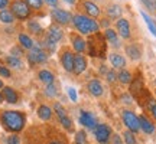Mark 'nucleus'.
Returning a JSON list of instances; mask_svg holds the SVG:
<instances>
[{
  "mask_svg": "<svg viewBox=\"0 0 156 144\" xmlns=\"http://www.w3.org/2000/svg\"><path fill=\"white\" fill-rule=\"evenodd\" d=\"M2 122L9 131L17 133L25 127V115L19 111H5L2 114Z\"/></svg>",
  "mask_w": 156,
  "mask_h": 144,
  "instance_id": "1",
  "label": "nucleus"
},
{
  "mask_svg": "<svg viewBox=\"0 0 156 144\" xmlns=\"http://www.w3.org/2000/svg\"><path fill=\"white\" fill-rule=\"evenodd\" d=\"M73 22L78 32H81L84 35L95 33L100 29V25L95 22L94 19H90L88 16H84V15H75L73 17Z\"/></svg>",
  "mask_w": 156,
  "mask_h": 144,
  "instance_id": "2",
  "label": "nucleus"
},
{
  "mask_svg": "<svg viewBox=\"0 0 156 144\" xmlns=\"http://www.w3.org/2000/svg\"><path fill=\"white\" fill-rule=\"evenodd\" d=\"M106 38L103 35L97 33L91 35L88 38V53L94 58H104V53H106Z\"/></svg>",
  "mask_w": 156,
  "mask_h": 144,
  "instance_id": "3",
  "label": "nucleus"
},
{
  "mask_svg": "<svg viewBox=\"0 0 156 144\" xmlns=\"http://www.w3.org/2000/svg\"><path fill=\"white\" fill-rule=\"evenodd\" d=\"M10 12L13 16L20 20H25L30 16V7L25 3V0H15L10 6Z\"/></svg>",
  "mask_w": 156,
  "mask_h": 144,
  "instance_id": "4",
  "label": "nucleus"
},
{
  "mask_svg": "<svg viewBox=\"0 0 156 144\" xmlns=\"http://www.w3.org/2000/svg\"><path fill=\"white\" fill-rule=\"evenodd\" d=\"M28 59L30 63H42V62L48 61V53L42 49V46L39 45H34V48L29 52Z\"/></svg>",
  "mask_w": 156,
  "mask_h": 144,
  "instance_id": "5",
  "label": "nucleus"
},
{
  "mask_svg": "<svg viewBox=\"0 0 156 144\" xmlns=\"http://www.w3.org/2000/svg\"><path fill=\"white\" fill-rule=\"evenodd\" d=\"M123 121H124V124L129 127V130L130 131H133V133H137L140 130V124H139V118L136 117V114L134 112H132V111H123Z\"/></svg>",
  "mask_w": 156,
  "mask_h": 144,
  "instance_id": "6",
  "label": "nucleus"
},
{
  "mask_svg": "<svg viewBox=\"0 0 156 144\" xmlns=\"http://www.w3.org/2000/svg\"><path fill=\"white\" fill-rule=\"evenodd\" d=\"M51 15L54 17V20L56 23H59V25H68V23L71 22V13L67 10H62V9H54V10L51 12Z\"/></svg>",
  "mask_w": 156,
  "mask_h": 144,
  "instance_id": "7",
  "label": "nucleus"
},
{
  "mask_svg": "<svg viewBox=\"0 0 156 144\" xmlns=\"http://www.w3.org/2000/svg\"><path fill=\"white\" fill-rule=\"evenodd\" d=\"M110 135H112V130L106 124H101V125L95 128V139H97V141L106 144L108 141V139H110Z\"/></svg>",
  "mask_w": 156,
  "mask_h": 144,
  "instance_id": "8",
  "label": "nucleus"
},
{
  "mask_svg": "<svg viewBox=\"0 0 156 144\" xmlns=\"http://www.w3.org/2000/svg\"><path fill=\"white\" fill-rule=\"evenodd\" d=\"M117 30H119V35L123 39L130 38V25H129L127 19H119L117 20Z\"/></svg>",
  "mask_w": 156,
  "mask_h": 144,
  "instance_id": "9",
  "label": "nucleus"
},
{
  "mask_svg": "<svg viewBox=\"0 0 156 144\" xmlns=\"http://www.w3.org/2000/svg\"><path fill=\"white\" fill-rule=\"evenodd\" d=\"M61 63H62V67L65 68V71H68V72L74 71V55L69 50H65L61 55Z\"/></svg>",
  "mask_w": 156,
  "mask_h": 144,
  "instance_id": "10",
  "label": "nucleus"
},
{
  "mask_svg": "<svg viewBox=\"0 0 156 144\" xmlns=\"http://www.w3.org/2000/svg\"><path fill=\"white\" fill-rule=\"evenodd\" d=\"M80 122L83 124L84 127H88V128H93L97 125L95 122V118L91 112H85V111H81V115H80Z\"/></svg>",
  "mask_w": 156,
  "mask_h": 144,
  "instance_id": "11",
  "label": "nucleus"
},
{
  "mask_svg": "<svg viewBox=\"0 0 156 144\" xmlns=\"http://www.w3.org/2000/svg\"><path fill=\"white\" fill-rule=\"evenodd\" d=\"M62 33H64V32H62L58 26L52 25V26L48 29V38L46 39H48L49 42H52V43H56L58 40H61L62 39Z\"/></svg>",
  "mask_w": 156,
  "mask_h": 144,
  "instance_id": "12",
  "label": "nucleus"
},
{
  "mask_svg": "<svg viewBox=\"0 0 156 144\" xmlns=\"http://www.w3.org/2000/svg\"><path fill=\"white\" fill-rule=\"evenodd\" d=\"M87 68V61L83 55L74 56V72L75 74H83Z\"/></svg>",
  "mask_w": 156,
  "mask_h": 144,
  "instance_id": "13",
  "label": "nucleus"
},
{
  "mask_svg": "<svg viewBox=\"0 0 156 144\" xmlns=\"http://www.w3.org/2000/svg\"><path fill=\"white\" fill-rule=\"evenodd\" d=\"M126 53H127V56H130L132 59H140V56H142V49H140L139 45L130 43L126 46Z\"/></svg>",
  "mask_w": 156,
  "mask_h": 144,
  "instance_id": "14",
  "label": "nucleus"
},
{
  "mask_svg": "<svg viewBox=\"0 0 156 144\" xmlns=\"http://www.w3.org/2000/svg\"><path fill=\"white\" fill-rule=\"evenodd\" d=\"M2 94H3L5 100L7 101L9 104H16V102H17L16 91H15L13 88H10V87H5V88H3V91H2Z\"/></svg>",
  "mask_w": 156,
  "mask_h": 144,
  "instance_id": "15",
  "label": "nucleus"
},
{
  "mask_svg": "<svg viewBox=\"0 0 156 144\" xmlns=\"http://www.w3.org/2000/svg\"><path fill=\"white\" fill-rule=\"evenodd\" d=\"M88 91L94 97H100V95H103V85L100 84V81L93 79V81L88 82Z\"/></svg>",
  "mask_w": 156,
  "mask_h": 144,
  "instance_id": "16",
  "label": "nucleus"
},
{
  "mask_svg": "<svg viewBox=\"0 0 156 144\" xmlns=\"http://www.w3.org/2000/svg\"><path fill=\"white\" fill-rule=\"evenodd\" d=\"M84 9H85V12L88 13L90 16H93V17L100 16V9H98V6L94 5L93 2L84 0Z\"/></svg>",
  "mask_w": 156,
  "mask_h": 144,
  "instance_id": "17",
  "label": "nucleus"
},
{
  "mask_svg": "<svg viewBox=\"0 0 156 144\" xmlns=\"http://www.w3.org/2000/svg\"><path fill=\"white\" fill-rule=\"evenodd\" d=\"M139 124H140V128H142L146 134H152L155 131V125H153L146 117H143V115L139 117Z\"/></svg>",
  "mask_w": 156,
  "mask_h": 144,
  "instance_id": "18",
  "label": "nucleus"
},
{
  "mask_svg": "<svg viewBox=\"0 0 156 144\" xmlns=\"http://www.w3.org/2000/svg\"><path fill=\"white\" fill-rule=\"evenodd\" d=\"M108 59H110V62H112V65L114 68H123L126 65L124 58L122 55H119V53H112V55L108 56Z\"/></svg>",
  "mask_w": 156,
  "mask_h": 144,
  "instance_id": "19",
  "label": "nucleus"
},
{
  "mask_svg": "<svg viewBox=\"0 0 156 144\" xmlns=\"http://www.w3.org/2000/svg\"><path fill=\"white\" fill-rule=\"evenodd\" d=\"M85 40H84L83 38H80V36H73V48L75 50H77L78 53H81V52H84L85 50Z\"/></svg>",
  "mask_w": 156,
  "mask_h": 144,
  "instance_id": "20",
  "label": "nucleus"
},
{
  "mask_svg": "<svg viewBox=\"0 0 156 144\" xmlns=\"http://www.w3.org/2000/svg\"><path fill=\"white\" fill-rule=\"evenodd\" d=\"M19 43L22 45V48H25V49H32V48H34V40L26 33L19 35Z\"/></svg>",
  "mask_w": 156,
  "mask_h": 144,
  "instance_id": "21",
  "label": "nucleus"
},
{
  "mask_svg": "<svg viewBox=\"0 0 156 144\" xmlns=\"http://www.w3.org/2000/svg\"><path fill=\"white\" fill-rule=\"evenodd\" d=\"M0 20L3 23H6V25H10V23L15 22V16L12 15L10 10H6V9H3V10L0 12Z\"/></svg>",
  "mask_w": 156,
  "mask_h": 144,
  "instance_id": "22",
  "label": "nucleus"
},
{
  "mask_svg": "<svg viewBox=\"0 0 156 144\" xmlns=\"http://www.w3.org/2000/svg\"><path fill=\"white\" fill-rule=\"evenodd\" d=\"M130 91H132L136 97H139V95L145 91V89H143V81H142V79H134V84H132Z\"/></svg>",
  "mask_w": 156,
  "mask_h": 144,
  "instance_id": "23",
  "label": "nucleus"
},
{
  "mask_svg": "<svg viewBox=\"0 0 156 144\" xmlns=\"http://www.w3.org/2000/svg\"><path fill=\"white\" fill-rule=\"evenodd\" d=\"M38 115L41 120H49L51 115H52V110L46 105H41L38 108Z\"/></svg>",
  "mask_w": 156,
  "mask_h": 144,
  "instance_id": "24",
  "label": "nucleus"
},
{
  "mask_svg": "<svg viewBox=\"0 0 156 144\" xmlns=\"http://www.w3.org/2000/svg\"><path fill=\"white\" fill-rule=\"evenodd\" d=\"M39 79H41V81H42V82H45V84H48V85H49V84H54V79H55V78H54V74H52V72H49V71H41L39 72Z\"/></svg>",
  "mask_w": 156,
  "mask_h": 144,
  "instance_id": "25",
  "label": "nucleus"
},
{
  "mask_svg": "<svg viewBox=\"0 0 156 144\" xmlns=\"http://www.w3.org/2000/svg\"><path fill=\"white\" fill-rule=\"evenodd\" d=\"M104 38L108 39V40H110V42L113 43V46H114V48H117V46L120 45V43H119V40H117L116 32H114L113 29H107V30H106V35H104Z\"/></svg>",
  "mask_w": 156,
  "mask_h": 144,
  "instance_id": "26",
  "label": "nucleus"
},
{
  "mask_svg": "<svg viewBox=\"0 0 156 144\" xmlns=\"http://www.w3.org/2000/svg\"><path fill=\"white\" fill-rule=\"evenodd\" d=\"M117 78H119V81H120L122 84H130L132 82V79H133V78H132V74H130L129 71H126V69L120 71V74H119V77Z\"/></svg>",
  "mask_w": 156,
  "mask_h": 144,
  "instance_id": "27",
  "label": "nucleus"
},
{
  "mask_svg": "<svg viewBox=\"0 0 156 144\" xmlns=\"http://www.w3.org/2000/svg\"><path fill=\"white\" fill-rule=\"evenodd\" d=\"M6 62H7V65L12 68H16V69H19V68H22V62H20V59L19 58H16V56H7L6 58Z\"/></svg>",
  "mask_w": 156,
  "mask_h": 144,
  "instance_id": "28",
  "label": "nucleus"
},
{
  "mask_svg": "<svg viewBox=\"0 0 156 144\" xmlns=\"http://www.w3.org/2000/svg\"><path fill=\"white\" fill-rule=\"evenodd\" d=\"M140 15H142V17L145 19V22H146V25H147V28H149V30H151L152 33H153V35L156 36V23L153 22V20H152V19H151L149 16H147V15H146L145 12H142Z\"/></svg>",
  "mask_w": 156,
  "mask_h": 144,
  "instance_id": "29",
  "label": "nucleus"
},
{
  "mask_svg": "<svg viewBox=\"0 0 156 144\" xmlns=\"http://www.w3.org/2000/svg\"><path fill=\"white\" fill-rule=\"evenodd\" d=\"M107 13H108V16L112 17V19H116V17H119L120 15H122V7H120L119 5H113V6L108 7Z\"/></svg>",
  "mask_w": 156,
  "mask_h": 144,
  "instance_id": "30",
  "label": "nucleus"
},
{
  "mask_svg": "<svg viewBox=\"0 0 156 144\" xmlns=\"http://www.w3.org/2000/svg\"><path fill=\"white\" fill-rule=\"evenodd\" d=\"M28 28H29V30L35 35H39L42 32V28H41V25H39L36 20H30V22L28 23Z\"/></svg>",
  "mask_w": 156,
  "mask_h": 144,
  "instance_id": "31",
  "label": "nucleus"
},
{
  "mask_svg": "<svg viewBox=\"0 0 156 144\" xmlns=\"http://www.w3.org/2000/svg\"><path fill=\"white\" fill-rule=\"evenodd\" d=\"M25 3L30 7V9H41L42 7V3H44V0H25Z\"/></svg>",
  "mask_w": 156,
  "mask_h": 144,
  "instance_id": "32",
  "label": "nucleus"
},
{
  "mask_svg": "<svg viewBox=\"0 0 156 144\" xmlns=\"http://www.w3.org/2000/svg\"><path fill=\"white\" fill-rule=\"evenodd\" d=\"M123 137H124L126 144H137L136 143V139H134V134L132 133V131H124Z\"/></svg>",
  "mask_w": 156,
  "mask_h": 144,
  "instance_id": "33",
  "label": "nucleus"
},
{
  "mask_svg": "<svg viewBox=\"0 0 156 144\" xmlns=\"http://www.w3.org/2000/svg\"><path fill=\"white\" fill-rule=\"evenodd\" d=\"M75 144H87V134L84 131H78L75 135Z\"/></svg>",
  "mask_w": 156,
  "mask_h": 144,
  "instance_id": "34",
  "label": "nucleus"
},
{
  "mask_svg": "<svg viewBox=\"0 0 156 144\" xmlns=\"http://www.w3.org/2000/svg\"><path fill=\"white\" fill-rule=\"evenodd\" d=\"M54 110H55V112H56V115H58V118L67 117V112H65V110H64V107H62L61 104H58V102H56L55 105H54Z\"/></svg>",
  "mask_w": 156,
  "mask_h": 144,
  "instance_id": "35",
  "label": "nucleus"
},
{
  "mask_svg": "<svg viewBox=\"0 0 156 144\" xmlns=\"http://www.w3.org/2000/svg\"><path fill=\"white\" fill-rule=\"evenodd\" d=\"M59 121H61V124L64 125L65 128H68V130H71V127H73V121L67 117H62V118H59Z\"/></svg>",
  "mask_w": 156,
  "mask_h": 144,
  "instance_id": "36",
  "label": "nucleus"
},
{
  "mask_svg": "<svg viewBox=\"0 0 156 144\" xmlns=\"http://www.w3.org/2000/svg\"><path fill=\"white\" fill-rule=\"evenodd\" d=\"M56 94H58V92H56L55 85H54V84H49V85L46 87V95H48V97H55Z\"/></svg>",
  "mask_w": 156,
  "mask_h": 144,
  "instance_id": "37",
  "label": "nucleus"
},
{
  "mask_svg": "<svg viewBox=\"0 0 156 144\" xmlns=\"http://www.w3.org/2000/svg\"><path fill=\"white\" fill-rule=\"evenodd\" d=\"M142 3H143L149 10H155V3H153V0H142Z\"/></svg>",
  "mask_w": 156,
  "mask_h": 144,
  "instance_id": "38",
  "label": "nucleus"
},
{
  "mask_svg": "<svg viewBox=\"0 0 156 144\" xmlns=\"http://www.w3.org/2000/svg\"><path fill=\"white\" fill-rule=\"evenodd\" d=\"M7 144H20V140H19V137L17 135H10L9 139H7Z\"/></svg>",
  "mask_w": 156,
  "mask_h": 144,
  "instance_id": "39",
  "label": "nucleus"
},
{
  "mask_svg": "<svg viewBox=\"0 0 156 144\" xmlns=\"http://www.w3.org/2000/svg\"><path fill=\"white\" fill-rule=\"evenodd\" d=\"M149 110H151V112H152V115L156 118V101H149Z\"/></svg>",
  "mask_w": 156,
  "mask_h": 144,
  "instance_id": "40",
  "label": "nucleus"
},
{
  "mask_svg": "<svg viewBox=\"0 0 156 144\" xmlns=\"http://www.w3.org/2000/svg\"><path fill=\"white\" fill-rule=\"evenodd\" d=\"M0 75L5 77V78H9L10 77V71H9L6 67H2V65H0Z\"/></svg>",
  "mask_w": 156,
  "mask_h": 144,
  "instance_id": "41",
  "label": "nucleus"
},
{
  "mask_svg": "<svg viewBox=\"0 0 156 144\" xmlns=\"http://www.w3.org/2000/svg\"><path fill=\"white\" fill-rule=\"evenodd\" d=\"M68 95H69V98H71V101H77V92H75V89L74 88H68Z\"/></svg>",
  "mask_w": 156,
  "mask_h": 144,
  "instance_id": "42",
  "label": "nucleus"
},
{
  "mask_svg": "<svg viewBox=\"0 0 156 144\" xmlns=\"http://www.w3.org/2000/svg\"><path fill=\"white\" fill-rule=\"evenodd\" d=\"M107 81H110V82L116 81V74H114L113 71H108V72H107Z\"/></svg>",
  "mask_w": 156,
  "mask_h": 144,
  "instance_id": "43",
  "label": "nucleus"
},
{
  "mask_svg": "<svg viewBox=\"0 0 156 144\" xmlns=\"http://www.w3.org/2000/svg\"><path fill=\"white\" fill-rule=\"evenodd\" d=\"M12 53H13V56L19 58V56L22 55V49H19V48H12Z\"/></svg>",
  "mask_w": 156,
  "mask_h": 144,
  "instance_id": "44",
  "label": "nucleus"
},
{
  "mask_svg": "<svg viewBox=\"0 0 156 144\" xmlns=\"http://www.w3.org/2000/svg\"><path fill=\"white\" fill-rule=\"evenodd\" d=\"M46 2V5H49L51 7H56V5H58V0H45Z\"/></svg>",
  "mask_w": 156,
  "mask_h": 144,
  "instance_id": "45",
  "label": "nucleus"
},
{
  "mask_svg": "<svg viewBox=\"0 0 156 144\" xmlns=\"http://www.w3.org/2000/svg\"><path fill=\"white\" fill-rule=\"evenodd\" d=\"M122 101H124V104H132V98H130L129 95H123Z\"/></svg>",
  "mask_w": 156,
  "mask_h": 144,
  "instance_id": "46",
  "label": "nucleus"
},
{
  "mask_svg": "<svg viewBox=\"0 0 156 144\" xmlns=\"http://www.w3.org/2000/svg\"><path fill=\"white\" fill-rule=\"evenodd\" d=\"M112 139H113L112 144H122V140H120L119 135H114V137H112Z\"/></svg>",
  "mask_w": 156,
  "mask_h": 144,
  "instance_id": "47",
  "label": "nucleus"
},
{
  "mask_svg": "<svg viewBox=\"0 0 156 144\" xmlns=\"http://www.w3.org/2000/svg\"><path fill=\"white\" fill-rule=\"evenodd\" d=\"M9 5V0H0V9H6Z\"/></svg>",
  "mask_w": 156,
  "mask_h": 144,
  "instance_id": "48",
  "label": "nucleus"
},
{
  "mask_svg": "<svg viewBox=\"0 0 156 144\" xmlns=\"http://www.w3.org/2000/svg\"><path fill=\"white\" fill-rule=\"evenodd\" d=\"M64 2H67L69 5H74V3H75V0H64Z\"/></svg>",
  "mask_w": 156,
  "mask_h": 144,
  "instance_id": "49",
  "label": "nucleus"
},
{
  "mask_svg": "<svg viewBox=\"0 0 156 144\" xmlns=\"http://www.w3.org/2000/svg\"><path fill=\"white\" fill-rule=\"evenodd\" d=\"M3 100H5V97H3V94L0 92V102H3Z\"/></svg>",
  "mask_w": 156,
  "mask_h": 144,
  "instance_id": "50",
  "label": "nucleus"
},
{
  "mask_svg": "<svg viewBox=\"0 0 156 144\" xmlns=\"http://www.w3.org/2000/svg\"><path fill=\"white\" fill-rule=\"evenodd\" d=\"M51 144H61V143H59V141H52Z\"/></svg>",
  "mask_w": 156,
  "mask_h": 144,
  "instance_id": "51",
  "label": "nucleus"
},
{
  "mask_svg": "<svg viewBox=\"0 0 156 144\" xmlns=\"http://www.w3.org/2000/svg\"><path fill=\"white\" fill-rule=\"evenodd\" d=\"M0 88H3V82L2 81H0Z\"/></svg>",
  "mask_w": 156,
  "mask_h": 144,
  "instance_id": "52",
  "label": "nucleus"
},
{
  "mask_svg": "<svg viewBox=\"0 0 156 144\" xmlns=\"http://www.w3.org/2000/svg\"><path fill=\"white\" fill-rule=\"evenodd\" d=\"M155 7H156V0H155Z\"/></svg>",
  "mask_w": 156,
  "mask_h": 144,
  "instance_id": "53",
  "label": "nucleus"
}]
</instances>
